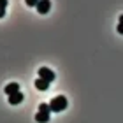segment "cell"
<instances>
[{
    "instance_id": "cell-12",
    "label": "cell",
    "mask_w": 123,
    "mask_h": 123,
    "mask_svg": "<svg viewBox=\"0 0 123 123\" xmlns=\"http://www.w3.org/2000/svg\"><path fill=\"white\" fill-rule=\"evenodd\" d=\"M118 23H121V25H123V14L120 16V19H118Z\"/></svg>"
},
{
    "instance_id": "cell-7",
    "label": "cell",
    "mask_w": 123,
    "mask_h": 123,
    "mask_svg": "<svg viewBox=\"0 0 123 123\" xmlns=\"http://www.w3.org/2000/svg\"><path fill=\"white\" fill-rule=\"evenodd\" d=\"M33 85H35V88H37V90L46 92L48 88H49V85H51V83H48V81H44V79H41V77H39V79H35V81H33Z\"/></svg>"
},
{
    "instance_id": "cell-9",
    "label": "cell",
    "mask_w": 123,
    "mask_h": 123,
    "mask_svg": "<svg viewBox=\"0 0 123 123\" xmlns=\"http://www.w3.org/2000/svg\"><path fill=\"white\" fill-rule=\"evenodd\" d=\"M116 30H118V33H121V35H123V25H121V23H118V26H116Z\"/></svg>"
},
{
    "instance_id": "cell-5",
    "label": "cell",
    "mask_w": 123,
    "mask_h": 123,
    "mask_svg": "<svg viewBox=\"0 0 123 123\" xmlns=\"http://www.w3.org/2000/svg\"><path fill=\"white\" fill-rule=\"evenodd\" d=\"M4 92H5V95H14V93H18V92H21L19 90V83H9L7 86L4 88Z\"/></svg>"
},
{
    "instance_id": "cell-3",
    "label": "cell",
    "mask_w": 123,
    "mask_h": 123,
    "mask_svg": "<svg viewBox=\"0 0 123 123\" xmlns=\"http://www.w3.org/2000/svg\"><path fill=\"white\" fill-rule=\"evenodd\" d=\"M39 77L44 79V81H48V83H53L56 74H55L51 69H48V67H41V69H39Z\"/></svg>"
},
{
    "instance_id": "cell-4",
    "label": "cell",
    "mask_w": 123,
    "mask_h": 123,
    "mask_svg": "<svg viewBox=\"0 0 123 123\" xmlns=\"http://www.w3.org/2000/svg\"><path fill=\"white\" fill-rule=\"evenodd\" d=\"M49 9H51V2L49 0H39V4H37V12L39 14H48Z\"/></svg>"
},
{
    "instance_id": "cell-10",
    "label": "cell",
    "mask_w": 123,
    "mask_h": 123,
    "mask_svg": "<svg viewBox=\"0 0 123 123\" xmlns=\"http://www.w3.org/2000/svg\"><path fill=\"white\" fill-rule=\"evenodd\" d=\"M0 7H5V9H7V0H0Z\"/></svg>"
},
{
    "instance_id": "cell-2",
    "label": "cell",
    "mask_w": 123,
    "mask_h": 123,
    "mask_svg": "<svg viewBox=\"0 0 123 123\" xmlns=\"http://www.w3.org/2000/svg\"><path fill=\"white\" fill-rule=\"evenodd\" d=\"M49 107H51V113H62L63 109H67V98L63 95H58L49 102Z\"/></svg>"
},
{
    "instance_id": "cell-6",
    "label": "cell",
    "mask_w": 123,
    "mask_h": 123,
    "mask_svg": "<svg viewBox=\"0 0 123 123\" xmlns=\"http://www.w3.org/2000/svg\"><path fill=\"white\" fill-rule=\"evenodd\" d=\"M23 93L21 92H18V93H14V95H9V104L11 105H18V104H21L23 102Z\"/></svg>"
},
{
    "instance_id": "cell-1",
    "label": "cell",
    "mask_w": 123,
    "mask_h": 123,
    "mask_svg": "<svg viewBox=\"0 0 123 123\" xmlns=\"http://www.w3.org/2000/svg\"><path fill=\"white\" fill-rule=\"evenodd\" d=\"M49 114H51L49 104H41V105H39L37 114H35V121L37 123H48L49 121Z\"/></svg>"
},
{
    "instance_id": "cell-11",
    "label": "cell",
    "mask_w": 123,
    "mask_h": 123,
    "mask_svg": "<svg viewBox=\"0 0 123 123\" xmlns=\"http://www.w3.org/2000/svg\"><path fill=\"white\" fill-rule=\"evenodd\" d=\"M4 14H5V7H0V18H4Z\"/></svg>"
},
{
    "instance_id": "cell-8",
    "label": "cell",
    "mask_w": 123,
    "mask_h": 123,
    "mask_svg": "<svg viewBox=\"0 0 123 123\" xmlns=\"http://www.w3.org/2000/svg\"><path fill=\"white\" fill-rule=\"evenodd\" d=\"M25 4L28 5V7H37V4H39V0H25Z\"/></svg>"
}]
</instances>
